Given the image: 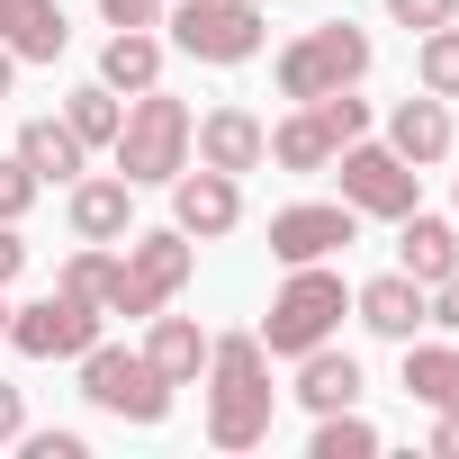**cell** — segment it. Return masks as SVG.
<instances>
[{
  "instance_id": "6da1fadb",
  "label": "cell",
  "mask_w": 459,
  "mask_h": 459,
  "mask_svg": "<svg viewBox=\"0 0 459 459\" xmlns=\"http://www.w3.org/2000/svg\"><path fill=\"white\" fill-rule=\"evenodd\" d=\"M198 378H207V441H216V450H253V441H271L280 387H271L262 333H216Z\"/></svg>"
},
{
  "instance_id": "7a4b0ae2",
  "label": "cell",
  "mask_w": 459,
  "mask_h": 459,
  "mask_svg": "<svg viewBox=\"0 0 459 459\" xmlns=\"http://www.w3.org/2000/svg\"><path fill=\"white\" fill-rule=\"evenodd\" d=\"M189 108L153 82V91H135V108H126V126H117V144H108V162H117V180L126 189H171V171H189Z\"/></svg>"
},
{
  "instance_id": "3957f363",
  "label": "cell",
  "mask_w": 459,
  "mask_h": 459,
  "mask_svg": "<svg viewBox=\"0 0 459 459\" xmlns=\"http://www.w3.org/2000/svg\"><path fill=\"white\" fill-rule=\"evenodd\" d=\"M342 316H351L342 271L298 262V271H289V289H280V298H271V316H262V351H271V360H298V351L333 342V325H342Z\"/></svg>"
},
{
  "instance_id": "277c9868",
  "label": "cell",
  "mask_w": 459,
  "mask_h": 459,
  "mask_svg": "<svg viewBox=\"0 0 459 459\" xmlns=\"http://www.w3.org/2000/svg\"><path fill=\"white\" fill-rule=\"evenodd\" d=\"M360 73H369V28H351V19H325L298 46H280V100H298V108L325 91H360Z\"/></svg>"
},
{
  "instance_id": "5b68a950",
  "label": "cell",
  "mask_w": 459,
  "mask_h": 459,
  "mask_svg": "<svg viewBox=\"0 0 459 459\" xmlns=\"http://www.w3.org/2000/svg\"><path fill=\"white\" fill-rule=\"evenodd\" d=\"M189 271H198V253H189L180 225H162V235H126L117 280H108V316H153V307H171V298L189 289Z\"/></svg>"
},
{
  "instance_id": "8992f818",
  "label": "cell",
  "mask_w": 459,
  "mask_h": 459,
  "mask_svg": "<svg viewBox=\"0 0 459 459\" xmlns=\"http://www.w3.org/2000/svg\"><path fill=\"white\" fill-rule=\"evenodd\" d=\"M82 396H91L100 414L135 423V432H153V423L171 414V378H162L144 351H117V342H91V351H82Z\"/></svg>"
},
{
  "instance_id": "52a82bcc",
  "label": "cell",
  "mask_w": 459,
  "mask_h": 459,
  "mask_svg": "<svg viewBox=\"0 0 459 459\" xmlns=\"http://www.w3.org/2000/svg\"><path fill=\"white\" fill-rule=\"evenodd\" d=\"M171 46L198 55V64H253L271 46V19L253 0H180L171 10Z\"/></svg>"
},
{
  "instance_id": "ba28073f",
  "label": "cell",
  "mask_w": 459,
  "mask_h": 459,
  "mask_svg": "<svg viewBox=\"0 0 459 459\" xmlns=\"http://www.w3.org/2000/svg\"><path fill=\"white\" fill-rule=\"evenodd\" d=\"M333 162H342V207H351V216H387V225H396V216L423 207V171H414L396 144H369V135H360V144H342Z\"/></svg>"
},
{
  "instance_id": "9c48e42d",
  "label": "cell",
  "mask_w": 459,
  "mask_h": 459,
  "mask_svg": "<svg viewBox=\"0 0 459 459\" xmlns=\"http://www.w3.org/2000/svg\"><path fill=\"white\" fill-rule=\"evenodd\" d=\"M91 342H100V307L91 298L46 289V298L10 307V351H28V360H82Z\"/></svg>"
},
{
  "instance_id": "30bf717a",
  "label": "cell",
  "mask_w": 459,
  "mask_h": 459,
  "mask_svg": "<svg viewBox=\"0 0 459 459\" xmlns=\"http://www.w3.org/2000/svg\"><path fill=\"white\" fill-rule=\"evenodd\" d=\"M351 235H360V216H351L342 198H298V207L271 216V262H289V271H298V262H333Z\"/></svg>"
},
{
  "instance_id": "8fae6325",
  "label": "cell",
  "mask_w": 459,
  "mask_h": 459,
  "mask_svg": "<svg viewBox=\"0 0 459 459\" xmlns=\"http://www.w3.org/2000/svg\"><path fill=\"white\" fill-rule=\"evenodd\" d=\"M171 225L189 244H216V235H235L244 225V180L235 171H171Z\"/></svg>"
},
{
  "instance_id": "7c38bea8",
  "label": "cell",
  "mask_w": 459,
  "mask_h": 459,
  "mask_svg": "<svg viewBox=\"0 0 459 459\" xmlns=\"http://www.w3.org/2000/svg\"><path fill=\"white\" fill-rule=\"evenodd\" d=\"M189 153H198L207 171H235V180H244V171L271 162V126H262L253 108H207V117L189 126Z\"/></svg>"
},
{
  "instance_id": "4fadbf2b",
  "label": "cell",
  "mask_w": 459,
  "mask_h": 459,
  "mask_svg": "<svg viewBox=\"0 0 459 459\" xmlns=\"http://www.w3.org/2000/svg\"><path fill=\"white\" fill-rule=\"evenodd\" d=\"M73 235H82V244H126V235H135V189H126L117 171L73 180Z\"/></svg>"
},
{
  "instance_id": "5bb4252c",
  "label": "cell",
  "mask_w": 459,
  "mask_h": 459,
  "mask_svg": "<svg viewBox=\"0 0 459 459\" xmlns=\"http://www.w3.org/2000/svg\"><path fill=\"white\" fill-rule=\"evenodd\" d=\"M396 271L423 280V289L450 280V271H459V225H450V216H423V207L396 216Z\"/></svg>"
},
{
  "instance_id": "9a60e30c",
  "label": "cell",
  "mask_w": 459,
  "mask_h": 459,
  "mask_svg": "<svg viewBox=\"0 0 459 459\" xmlns=\"http://www.w3.org/2000/svg\"><path fill=\"white\" fill-rule=\"evenodd\" d=\"M0 46H10L19 64H55V55L73 46L64 0H0Z\"/></svg>"
},
{
  "instance_id": "2e32d148",
  "label": "cell",
  "mask_w": 459,
  "mask_h": 459,
  "mask_svg": "<svg viewBox=\"0 0 459 459\" xmlns=\"http://www.w3.org/2000/svg\"><path fill=\"white\" fill-rule=\"evenodd\" d=\"M450 135H459V126H450V100H432V91H423V100H396V108H387V144H396V153H405L414 171H432V162L450 153Z\"/></svg>"
},
{
  "instance_id": "e0dca14e",
  "label": "cell",
  "mask_w": 459,
  "mask_h": 459,
  "mask_svg": "<svg viewBox=\"0 0 459 459\" xmlns=\"http://www.w3.org/2000/svg\"><path fill=\"white\" fill-rule=\"evenodd\" d=\"M351 316L378 333V342H414V325H423V280H405V271H387V280H369V289H351Z\"/></svg>"
},
{
  "instance_id": "ac0fdd59",
  "label": "cell",
  "mask_w": 459,
  "mask_h": 459,
  "mask_svg": "<svg viewBox=\"0 0 459 459\" xmlns=\"http://www.w3.org/2000/svg\"><path fill=\"white\" fill-rule=\"evenodd\" d=\"M144 325H153V333H144V360H153L171 387H198V369H207V342H216V333H207L198 316H162V307H153Z\"/></svg>"
},
{
  "instance_id": "d6986e66",
  "label": "cell",
  "mask_w": 459,
  "mask_h": 459,
  "mask_svg": "<svg viewBox=\"0 0 459 459\" xmlns=\"http://www.w3.org/2000/svg\"><path fill=\"white\" fill-rule=\"evenodd\" d=\"M298 405H307V414H333V405H360V360H351V351H333V342L298 351Z\"/></svg>"
},
{
  "instance_id": "ffe728a7",
  "label": "cell",
  "mask_w": 459,
  "mask_h": 459,
  "mask_svg": "<svg viewBox=\"0 0 459 459\" xmlns=\"http://www.w3.org/2000/svg\"><path fill=\"white\" fill-rule=\"evenodd\" d=\"M19 162H28L37 180H64V189H73L82 162H91V144H82L64 117H28V126H19Z\"/></svg>"
},
{
  "instance_id": "44dd1931",
  "label": "cell",
  "mask_w": 459,
  "mask_h": 459,
  "mask_svg": "<svg viewBox=\"0 0 459 459\" xmlns=\"http://www.w3.org/2000/svg\"><path fill=\"white\" fill-rule=\"evenodd\" d=\"M100 82L126 100V91H153L162 82V37L153 28H117L108 46H100Z\"/></svg>"
},
{
  "instance_id": "7402d4cb",
  "label": "cell",
  "mask_w": 459,
  "mask_h": 459,
  "mask_svg": "<svg viewBox=\"0 0 459 459\" xmlns=\"http://www.w3.org/2000/svg\"><path fill=\"white\" fill-rule=\"evenodd\" d=\"M405 396L432 414H459V342H405Z\"/></svg>"
},
{
  "instance_id": "603a6c76",
  "label": "cell",
  "mask_w": 459,
  "mask_h": 459,
  "mask_svg": "<svg viewBox=\"0 0 459 459\" xmlns=\"http://www.w3.org/2000/svg\"><path fill=\"white\" fill-rule=\"evenodd\" d=\"M271 162H280V171H298V180L333 171V135H325V117H316V108L280 117V126H271Z\"/></svg>"
},
{
  "instance_id": "cb8c5ba5",
  "label": "cell",
  "mask_w": 459,
  "mask_h": 459,
  "mask_svg": "<svg viewBox=\"0 0 459 459\" xmlns=\"http://www.w3.org/2000/svg\"><path fill=\"white\" fill-rule=\"evenodd\" d=\"M64 126H73L91 153H108V144H117V126H126V100H117L108 82H91V91H73V100H64Z\"/></svg>"
},
{
  "instance_id": "d4e9b609",
  "label": "cell",
  "mask_w": 459,
  "mask_h": 459,
  "mask_svg": "<svg viewBox=\"0 0 459 459\" xmlns=\"http://www.w3.org/2000/svg\"><path fill=\"white\" fill-rule=\"evenodd\" d=\"M316 459H369L378 450V423L360 414V405H333V414H316V441H307Z\"/></svg>"
},
{
  "instance_id": "484cf974",
  "label": "cell",
  "mask_w": 459,
  "mask_h": 459,
  "mask_svg": "<svg viewBox=\"0 0 459 459\" xmlns=\"http://www.w3.org/2000/svg\"><path fill=\"white\" fill-rule=\"evenodd\" d=\"M414 82H423L432 100H459V28H450V19L423 28V46H414Z\"/></svg>"
},
{
  "instance_id": "4316f807",
  "label": "cell",
  "mask_w": 459,
  "mask_h": 459,
  "mask_svg": "<svg viewBox=\"0 0 459 459\" xmlns=\"http://www.w3.org/2000/svg\"><path fill=\"white\" fill-rule=\"evenodd\" d=\"M108 280H117V253H108V244H82V253L64 262V280H55V289H64V298H91V307L108 316Z\"/></svg>"
},
{
  "instance_id": "83f0119b",
  "label": "cell",
  "mask_w": 459,
  "mask_h": 459,
  "mask_svg": "<svg viewBox=\"0 0 459 459\" xmlns=\"http://www.w3.org/2000/svg\"><path fill=\"white\" fill-rule=\"evenodd\" d=\"M307 108L325 117V135H333V153L369 135V100H351V91H325V100H307Z\"/></svg>"
},
{
  "instance_id": "f1b7e54d",
  "label": "cell",
  "mask_w": 459,
  "mask_h": 459,
  "mask_svg": "<svg viewBox=\"0 0 459 459\" xmlns=\"http://www.w3.org/2000/svg\"><path fill=\"white\" fill-rule=\"evenodd\" d=\"M37 189H46V180H37L19 153H0V225H19V216L37 207Z\"/></svg>"
},
{
  "instance_id": "f546056e",
  "label": "cell",
  "mask_w": 459,
  "mask_h": 459,
  "mask_svg": "<svg viewBox=\"0 0 459 459\" xmlns=\"http://www.w3.org/2000/svg\"><path fill=\"white\" fill-rule=\"evenodd\" d=\"M19 450H28V459H91L82 432H19Z\"/></svg>"
},
{
  "instance_id": "4dcf8cb0",
  "label": "cell",
  "mask_w": 459,
  "mask_h": 459,
  "mask_svg": "<svg viewBox=\"0 0 459 459\" xmlns=\"http://www.w3.org/2000/svg\"><path fill=\"white\" fill-rule=\"evenodd\" d=\"M423 325H441V333H459V271L423 289Z\"/></svg>"
},
{
  "instance_id": "1f68e13d",
  "label": "cell",
  "mask_w": 459,
  "mask_h": 459,
  "mask_svg": "<svg viewBox=\"0 0 459 459\" xmlns=\"http://www.w3.org/2000/svg\"><path fill=\"white\" fill-rule=\"evenodd\" d=\"M387 19L396 28H441V19H459V0H387Z\"/></svg>"
},
{
  "instance_id": "d6a6232c",
  "label": "cell",
  "mask_w": 459,
  "mask_h": 459,
  "mask_svg": "<svg viewBox=\"0 0 459 459\" xmlns=\"http://www.w3.org/2000/svg\"><path fill=\"white\" fill-rule=\"evenodd\" d=\"M108 28H162V0H100Z\"/></svg>"
},
{
  "instance_id": "836d02e7",
  "label": "cell",
  "mask_w": 459,
  "mask_h": 459,
  "mask_svg": "<svg viewBox=\"0 0 459 459\" xmlns=\"http://www.w3.org/2000/svg\"><path fill=\"white\" fill-rule=\"evenodd\" d=\"M28 271V235H19V225H0V289H10Z\"/></svg>"
},
{
  "instance_id": "e575fe53",
  "label": "cell",
  "mask_w": 459,
  "mask_h": 459,
  "mask_svg": "<svg viewBox=\"0 0 459 459\" xmlns=\"http://www.w3.org/2000/svg\"><path fill=\"white\" fill-rule=\"evenodd\" d=\"M19 432H28V396H19V387H0V450H10Z\"/></svg>"
},
{
  "instance_id": "d590c367",
  "label": "cell",
  "mask_w": 459,
  "mask_h": 459,
  "mask_svg": "<svg viewBox=\"0 0 459 459\" xmlns=\"http://www.w3.org/2000/svg\"><path fill=\"white\" fill-rule=\"evenodd\" d=\"M432 459H459V414H441V423H432Z\"/></svg>"
},
{
  "instance_id": "8d00e7d4",
  "label": "cell",
  "mask_w": 459,
  "mask_h": 459,
  "mask_svg": "<svg viewBox=\"0 0 459 459\" xmlns=\"http://www.w3.org/2000/svg\"><path fill=\"white\" fill-rule=\"evenodd\" d=\"M10 82H19V55H10V46H0V100H10Z\"/></svg>"
},
{
  "instance_id": "74e56055",
  "label": "cell",
  "mask_w": 459,
  "mask_h": 459,
  "mask_svg": "<svg viewBox=\"0 0 459 459\" xmlns=\"http://www.w3.org/2000/svg\"><path fill=\"white\" fill-rule=\"evenodd\" d=\"M0 342H10V298H0Z\"/></svg>"
}]
</instances>
